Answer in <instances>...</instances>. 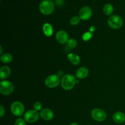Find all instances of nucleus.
<instances>
[{"label": "nucleus", "instance_id": "obj_1", "mask_svg": "<svg viewBox=\"0 0 125 125\" xmlns=\"http://www.w3.org/2000/svg\"><path fill=\"white\" fill-rule=\"evenodd\" d=\"M79 83V80H77L75 77L72 74H65L62 78L61 84L62 89L65 90H70L73 89L74 85Z\"/></svg>", "mask_w": 125, "mask_h": 125}, {"label": "nucleus", "instance_id": "obj_2", "mask_svg": "<svg viewBox=\"0 0 125 125\" xmlns=\"http://www.w3.org/2000/svg\"><path fill=\"white\" fill-rule=\"evenodd\" d=\"M55 9V5L52 0H43L39 4L40 12L45 15L51 14Z\"/></svg>", "mask_w": 125, "mask_h": 125}, {"label": "nucleus", "instance_id": "obj_3", "mask_svg": "<svg viewBox=\"0 0 125 125\" xmlns=\"http://www.w3.org/2000/svg\"><path fill=\"white\" fill-rule=\"evenodd\" d=\"M107 23L111 28L118 29L122 28L123 24V20L122 17L117 15L111 16L107 20Z\"/></svg>", "mask_w": 125, "mask_h": 125}, {"label": "nucleus", "instance_id": "obj_4", "mask_svg": "<svg viewBox=\"0 0 125 125\" xmlns=\"http://www.w3.org/2000/svg\"><path fill=\"white\" fill-rule=\"evenodd\" d=\"M14 90L13 84L9 81L3 80L0 83V92L2 95H9L12 94Z\"/></svg>", "mask_w": 125, "mask_h": 125}, {"label": "nucleus", "instance_id": "obj_5", "mask_svg": "<svg viewBox=\"0 0 125 125\" xmlns=\"http://www.w3.org/2000/svg\"><path fill=\"white\" fill-rule=\"evenodd\" d=\"M60 77L57 74H51L48 76L45 81V84L47 87L53 89L56 87L61 83Z\"/></svg>", "mask_w": 125, "mask_h": 125}, {"label": "nucleus", "instance_id": "obj_6", "mask_svg": "<svg viewBox=\"0 0 125 125\" xmlns=\"http://www.w3.org/2000/svg\"><path fill=\"white\" fill-rule=\"evenodd\" d=\"M10 110L14 115L20 117L24 114V106L20 101H15L11 104Z\"/></svg>", "mask_w": 125, "mask_h": 125}, {"label": "nucleus", "instance_id": "obj_7", "mask_svg": "<svg viewBox=\"0 0 125 125\" xmlns=\"http://www.w3.org/2000/svg\"><path fill=\"white\" fill-rule=\"evenodd\" d=\"M91 117L94 120L97 122H103L107 118V114L104 110L96 108L91 111Z\"/></svg>", "mask_w": 125, "mask_h": 125}, {"label": "nucleus", "instance_id": "obj_8", "mask_svg": "<svg viewBox=\"0 0 125 125\" xmlns=\"http://www.w3.org/2000/svg\"><path fill=\"white\" fill-rule=\"evenodd\" d=\"M39 118V114L35 110H29L26 112L24 115V119L28 123H34L37 122Z\"/></svg>", "mask_w": 125, "mask_h": 125}, {"label": "nucleus", "instance_id": "obj_9", "mask_svg": "<svg viewBox=\"0 0 125 125\" xmlns=\"http://www.w3.org/2000/svg\"><path fill=\"white\" fill-rule=\"evenodd\" d=\"M92 15V10L91 8L88 6L82 7L79 12V17L81 20L86 21L90 19Z\"/></svg>", "mask_w": 125, "mask_h": 125}, {"label": "nucleus", "instance_id": "obj_10", "mask_svg": "<svg viewBox=\"0 0 125 125\" xmlns=\"http://www.w3.org/2000/svg\"><path fill=\"white\" fill-rule=\"evenodd\" d=\"M56 39L57 42L61 44H65L68 41V35L65 31H59L56 34Z\"/></svg>", "mask_w": 125, "mask_h": 125}, {"label": "nucleus", "instance_id": "obj_11", "mask_svg": "<svg viewBox=\"0 0 125 125\" xmlns=\"http://www.w3.org/2000/svg\"><path fill=\"white\" fill-rule=\"evenodd\" d=\"M40 115L44 120L50 121L53 118L54 113L52 110L48 108H45L42 110L40 113Z\"/></svg>", "mask_w": 125, "mask_h": 125}, {"label": "nucleus", "instance_id": "obj_12", "mask_svg": "<svg viewBox=\"0 0 125 125\" xmlns=\"http://www.w3.org/2000/svg\"><path fill=\"white\" fill-rule=\"evenodd\" d=\"M89 73V71L87 68L85 67H82L77 70L76 72V77L79 79H85L88 76Z\"/></svg>", "mask_w": 125, "mask_h": 125}, {"label": "nucleus", "instance_id": "obj_13", "mask_svg": "<svg viewBox=\"0 0 125 125\" xmlns=\"http://www.w3.org/2000/svg\"><path fill=\"white\" fill-rule=\"evenodd\" d=\"M112 119L116 123L122 124L125 122V114L123 112L118 111L114 114Z\"/></svg>", "mask_w": 125, "mask_h": 125}, {"label": "nucleus", "instance_id": "obj_14", "mask_svg": "<svg viewBox=\"0 0 125 125\" xmlns=\"http://www.w3.org/2000/svg\"><path fill=\"white\" fill-rule=\"evenodd\" d=\"M11 74V70L7 66H3L0 68V79L2 81L8 78Z\"/></svg>", "mask_w": 125, "mask_h": 125}, {"label": "nucleus", "instance_id": "obj_15", "mask_svg": "<svg viewBox=\"0 0 125 125\" xmlns=\"http://www.w3.org/2000/svg\"><path fill=\"white\" fill-rule=\"evenodd\" d=\"M43 31L46 37H51L53 34V28L51 24L46 23L43 26Z\"/></svg>", "mask_w": 125, "mask_h": 125}, {"label": "nucleus", "instance_id": "obj_16", "mask_svg": "<svg viewBox=\"0 0 125 125\" xmlns=\"http://www.w3.org/2000/svg\"><path fill=\"white\" fill-rule=\"evenodd\" d=\"M67 58H68V61L71 62L73 65H77L79 64L81 62V59L78 55L76 54L70 53L68 54L67 56Z\"/></svg>", "mask_w": 125, "mask_h": 125}, {"label": "nucleus", "instance_id": "obj_17", "mask_svg": "<svg viewBox=\"0 0 125 125\" xmlns=\"http://www.w3.org/2000/svg\"><path fill=\"white\" fill-rule=\"evenodd\" d=\"M114 6L111 4H106L103 7V10L106 15H111L114 12Z\"/></svg>", "mask_w": 125, "mask_h": 125}, {"label": "nucleus", "instance_id": "obj_18", "mask_svg": "<svg viewBox=\"0 0 125 125\" xmlns=\"http://www.w3.org/2000/svg\"><path fill=\"white\" fill-rule=\"evenodd\" d=\"M0 60L1 62L4 63H9L13 60V57L12 55L9 53H5L1 55L0 57Z\"/></svg>", "mask_w": 125, "mask_h": 125}, {"label": "nucleus", "instance_id": "obj_19", "mask_svg": "<svg viewBox=\"0 0 125 125\" xmlns=\"http://www.w3.org/2000/svg\"><path fill=\"white\" fill-rule=\"evenodd\" d=\"M81 18H79V16H74L73 17L70 19V24L73 26L78 25L79 23H80Z\"/></svg>", "mask_w": 125, "mask_h": 125}, {"label": "nucleus", "instance_id": "obj_20", "mask_svg": "<svg viewBox=\"0 0 125 125\" xmlns=\"http://www.w3.org/2000/svg\"><path fill=\"white\" fill-rule=\"evenodd\" d=\"M92 36H93V33L91 32L90 31H89L84 33V34L83 35V36H82V38H83V40H84V41L87 42L90 40V39H91V38L92 37Z\"/></svg>", "mask_w": 125, "mask_h": 125}, {"label": "nucleus", "instance_id": "obj_21", "mask_svg": "<svg viewBox=\"0 0 125 125\" xmlns=\"http://www.w3.org/2000/svg\"><path fill=\"white\" fill-rule=\"evenodd\" d=\"M67 45L70 48H74L78 45V42H77L76 40H75L74 39H70L67 42Z\"/></svg>", "mask_w": 125, "mask_h": 125}, {"label": "nucleus", "instance_id": "obj_22", "mask_svg": "<svg viewBox=\"0 0 125 125\" xmlns=\"http://www.w3.org/2000/svg\"><path fill=\"white\" fill-rule=\"evenodd\" d=\"M42 104L39 101H37L34 104V109L37 111H40L42 108Z\"/></svg>", "mask_w": 125, "mask_h": 125}, {"label": "nucleus", "instance_id": "obj_23", "mask_svg": "<svg viewBox=\"0 0 125 125\" xmlns=\"http://www.w3.org/2000/svg\"><path fill=\"white\" fill-rule=\"evenodd\" d=\"M15 125H26V121L24 119L19 118L15 122Z\"/></svg>", "mask_w": 125, "mask_h": 125}, {"label": "nucleus", "instance_id": "obj_24", "mask_svg": "<svg viewBox=\"0 0 125 125\" xmlns=\"http://www.w3.org/2000/svg\"><path fill=\"white\" fill-rule=\"evenodd\" d=\"M5 114V109H4L3 106L2 105L0 106V117H2Z\"/></svg>", "mask_w": 125, "mask_h": 125}, {"label": "nucleus", "instance_id": "obj_25", "mask_svg": "<svg viewBox=\"0 0 125 125\" xmlns=\"http://www.w3.org/2000/svg\"><path fill=\"white\" fill-rule=\"evenodd\" d=\"M55 2H56V4H57V6L61 7V6H62V5L63 4V3H64V1H63V0H56V1H55Z\"/></svg>", "mask_w": 125, "mask_h": 125}, {"label": "nucleus", "instance_id": "obj_26", "mask_svg": "<svg viewBox=\"0 0 125 125\" xmlns=\"http://www.w3.org/2000/svg\"><path fill=\"white\" fill-rule=\"evenodd\" d=\"M63 72H62V71H61V70H60V71H59L58 72V74H57V75L59 76L60 77V78H61V77H63Z\"/></svg>", "mask_w": 125, "mask_h": 125}, {"label": "nucleus", "instance_id": "obj_27", "mask_svg": "<svg viewBox=\"0 0 125 125\" xmlns=\"http://www.w3.org/2000/svg\"><path fill=\"white\" fill-rule=\"evenodd\" d=\"M95 31V28L94 26H92L90 28V29H89V31H90L91 32H94V31Z\"/></svg>", "mask_w": 125, "mask_h": 125}, {"label": "nucleus", "instance_id": "obj_28", "mask_svg": "<svg viewBox=\"0 0 125 125\" xmlns=\"http://www.w3.org/2000/svg\"><path fill=\"white\" fill-rule=\"evenodd\" d=\"M70 125H79L76 123H72Z\"/></svg>", "mask_w": 125, "mask_h": 125}, {"label": "nucleus", "instance_id": "obj_29", "mask_svg": "<svg viewBox=\"0 0 125 125\" xmlns=\"http://www.w3.org/2000/svg\"><path fill=\"white\" fill-rule=\"evenodd\" d=\"M0 49H1V52H0V54H2V46H0Z\"/></svg>", "mask_w": 125, "mask_h": 125}]
</instances>
